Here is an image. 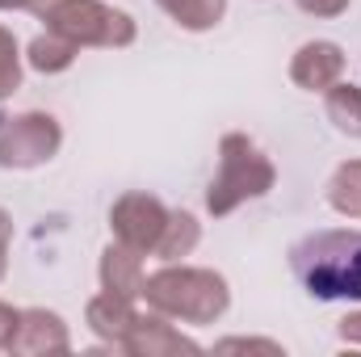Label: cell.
<instances>
[{
	"label": "cell",
	"mask_w": 361,
	"mask_h": 357,
	"mask_svg": "<svg viewBox=\"0 0 361 357\" xmlns=\"http://www.w3.org/2000/svg\"><path fill=\"white\" fill-rule=\"evenodd\" d=\"M72 337L63 315L47 311V307H25L17 320V337H13V353L25 357H51V353H68Z\"/></svg>",
	"instance_id": "7"
},
{
	"label": "cell",
	"mask_w": 361,
	"mask_h": 357,
	"mask_svg": "<svg viewBox=\"0 0 361 357\" xmlns=\"http://www.w3.org/2000/svg\"><path fill=\"white\" fill-rule=\"evenodd\" d=\"M219 349H223V353H227V349H265V353H281V345H273V341H244V337L219 341Z\"/></svg>",
	"instance_id": "21"
},
{
	"label": "cell",
	"mask_w": 361,
	"mask_h": 357,
	"mask_svg": "<svg viewBox=\"0 0 361 357\" xmlns=\"http://www.w3.org/2000/svg\"><path fill=\"white\" fill-rule=\"evenodd\" d=\"M197 240H202V223H197L189 210H169V223H164V236H160V244H156V257L173 265V261L189 257V253L197 248Z\"/></svg>",
	"instance_id": "12"
},
{
	"label": "cell",
	"mask_w": 361,
	"mask_h": 357,
	"mask_svg": "<svg viewBox=\"0 0 361 357\" xmlns=\"http://www.w3.org/2000/svg\"><path fill=\"white\" fill-rule=\"evenodd\" d=\"M164 223H169V210L160 198L152 193H122L109 210V231L118 244H130L139 253H156L160 236H164Z\"/></svg>",
	"instance_id": "6"
},
{
	"label": "cell",
	"mask_w": 361,
	"mask_h": 357,
	"mask_svg": "<svg viewBox=\"0 0 361 357\" xmlns=\"http://www.w3.org/2000/svg\"><path fill=\"white\" fill-rule=\"evenodd\" d=\"M298 8L311 17H341L349 8V0H298Z\"/></svg>",
	"instance_id": "18"
},
{
	"label": "cell",
	"mask_w": 361,
	"mask_h": 357,
	"mask_svg": "<svg viewBox=\"0 0 361 357\" xmlns=\"http://www.w3.org/2000/svg\"><path fill=\"white\" fill-rule=\"evenodd\" d=\"M294 277L319 303H361V227L311 231L290 248Z\"/></svg>",
	"instance_id": "1"
},
{
	"label": "cell",
	"mask_w": 361,
	"mask_h": 357,
	"mask_svg": "<svg viewBox=\"0 0 361 357\" xmlns=\"http://www.w3.org/2000/svg\"><path fill=\"white\" fill-rule=\"evenodd\" d=\"M324 105H328V122L341 135L361 139V85H332Z\"/></svg>",
	"instance_id": "14"
},
{
	"label": "cell",
	"mask_w": 361,
	"mask_h": 357,
	"mask_svg": "<svg viewBox=\"0 0 361 357\" xmlns=\"http://www.w3.org/2000/svg\"><path fill=\"white\" fill-rule=\"evenodd\" d=\"M17 320H21V311H13L8 303H0V349H13V337H17Z\"/></svg>",
	"instance_id": "19"
},
{
	"label": "cell",
	"mask_w": 361,
	"mask_h": 357,
	"mask_svg": "<svg viewBox=\"0 0 361 357\" xmlns=\"http://www.w3.org/2000/svg\"><path fill=\"white\" fill-rule=\"evenodd\" d=\"M63 143V131L51 114H0V169H38Z\"/></svg>",
	"instance_id": "5"
},
{
	"label": "cell",
	"mask_w": 361,
	"mask_h": 357,
	"mask_svg": "<svg viewBox=\"0 0 361 357\" xmlns=\"http://www.w3.org/2000/svg\"><path fill=\"white\" fill-rule=\"evenodd\" d=\"M101 290L122 294V298H143V253L130 244H109L101 253Z\"/></svg>",
	"instance_id": "11"
},
{
	"label": "cell",
	"mask_w": 361,
	"mask_h": 357,
	"mask_svg": "<svg viewBox=\"0 0 361 357\" xmlns=\"http://www.w3.org/2000/svg\"><path fill=\"white\" fill-rule=\"evenodd\" d=\"M85 320H89V328L101 337V341H105V345L122 349V341L130 337V328H135L139 311H135V298H122V294H109V290H101L97 298H89V307H85Z\"/></svg>",
	"instance_id": "10"
},
{
	"label": "cell",
	"mask_w": 361,
	"mask_h": 357,
	"mask_svg": "<svg viewBox=\"0 0 361 357\" xmlns=\"http://www.w3.org/2000/svg\"><path fill=\"white\" fill-rule=\"evenodd\" d=\"M122 353L130 357H177V353H202V345L197 341H189V337H180L177 328L169 324V315H139L135 320V328H130V337L122 341Z\"/></svg>",
	"instance_id": "8"
},
{
	"label": "cell",
	"mask_w": 361,
	"mask_h": 357,
	"mask_svg": "<svg viewBox=\"0 0 361 357\" xmlns=\"http://www.w3.org/2000/svg\"><path fill=\"white\" fill-rule=\"evenodd\" d=\"M277 181L273 160L248 139V135H223L219 143V173L206 189V210L219 219V214H231L235 206L252 202V198H265Z\"/></svg>",
	"instance_id": "3"
},
{
	"label": "cell",
	"mask_w": 361,
	"mask_h": 357,
	"mask_svg": "<svg viewBox=\"0 0 361 357\" xmlns=\"http://www.w3.org/2000/svg\"><path fill=\"white\" fill-rule=\"evenodd\" d=\"M345 72V55L336 42H302L298 55L290 59V80L307 92H328Z\"/></svg>",
	"instance_id": "9"
},
{
	"label": "cell",
	"mask_w": 361,
	"mask_h": 357,
	"mask_svg": "<svg viewBox=\"0 0 361 357\" xmlns=\"http://www.w3.org/2000/svg\"><path fill=\"white\" fill-rule=\"evenodd\" d=\"M21 89V55H17V38L0 25V101Z\"/></svg>",
	"instance_id": "17"
},
{
	"label": "cell",
	"mask_w": 361,
	"mask_h": 357,
	"mask_svg": "<svg viewBox=\"0 0 361 357\" xmlns=\"http://www.w3.org/2000/svg\"><path fill=\"white\" fill-rule=\"evenodd\" d=\"M328 202L336 214L361 219V160H345L328 181Z\"/></svg>",
	"instance_id": "15"
},
{
	"label": "cell",
	"mask_w": 361,
	"mask_h": 357,
	"mask_svg": "<svg viewBox=\"0 0 361 357\" xmlns=\"http://www.w3.org/2000/svg\"><path fill=\"white\" fill-rule=\"evenodd\" d=\"M160 8L185 30H210L223 21L227 0H160Z\"/></svg>",
	"instance_id": "16"
},
{
	"label": "cell",
	"mask_w": 361,
	"mask_h": 357,
	"mask_svg": "<svg viewBox=\"0 0 361 357\" xmlns=\"http://www.w3.org/2000/svg\"><path fill=\"white\" fill-rule=\"evenodd\" d=\"M47 30L76 42V47H130L135 21L122 8H109L101 0H55L42 13Z\"/></svg>",
	"instance_id": "4"
},
{
	"label": "cell",
	"mask_w": 361,
	"mask_h": 357,
	"mask_svg": "<svg viewBox=\"0 0 361 357\" xmlns=\"http://www.w3.org/2000/svg\"><path fill=\"white\" fill-rule=\"evenodd\" d=\"M55 0H0V8H30V13H47Z\"/></svg>",
	"instance_id": "22"
},
{
	"label": "cell",
	"mask_w": 361,
	"mask_h": 357,
	"mask_svg": "<svg viewBox=\"0 0 361 357\" xmlns=\"http://www.w3.org/2000/svg\"><path fill=\"white\" fill-rule=\"evenodd\" d=\"M4 265H8V244L0 240V277H4Z\"/></svg>",
	"instance_id": "23"
},
{
	"label": "cell",
	"mask_w": 361,
	"mask_h": 357,
	"mask_svg": "<svg viewBox=\"0 0 361 357\" xmlns=\"http://www.w3.org/2000/svg\"><path fill=\"white\" fill-rule=\"evenodd\" d=\"M76 55H80V47L68 42V38H59V34H51V30L30 42V68H34V72H47V76L68 72V68L76 63Z\"/></svg>",
	"instance_id": "13"
},
{
	"label": "cell",
	"mask_w": 361,
	"mask_h": 357,
	"mask_svg": "<svg viewBox=\"0 0 361 357\" xmlns=\"http://www.w3.org/2000/svg\"><path fill=\"white\" fill-rule=\"evenodd\" d=\"M143 298L152 311L180 320V324H214L231 307V290L223 273L177 265V261L143 277Z\"/></svg>",
	"instance_id": "2"
},
{
	"label": "cell",
	"mask_w": 361,
	"mask_h": 357,
	"mask_svg": "<svg viewBox=\"0 0 361 357\" xmlns=\"http://www.w3.org/2000/svg\"><path fill=\"white\" fill-rule=\"evenodd\" d=\"M336 337L349 341V345H361V311H349V315L336 324Z\"/></svg>",
	"instance_id": "20"
}]
</instances>
